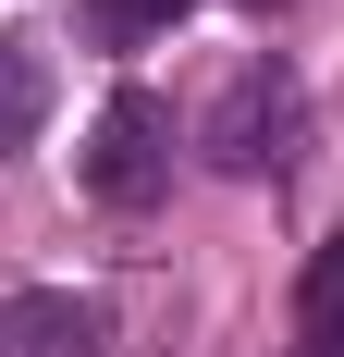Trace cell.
<instances>
[{"instance_id":"cell-5","label":"cell","mask_w":344,"mask_h":357,"mask_svg":"<svg viewBox=\"0 0 344 357\" xmlns=\"http://www.w3.org/2000/svg\"><path fill=\"white\" fill-rule=\"evenodd\" d=\"M308 357H344V234L320 247V271H308Z\"/></svg>"},{"instance_id":"cell-1","label":"cell","mask_w":344,"mask_h":357,"mask_svg":"<svg viewBox=\"0 0 344 357\" xmlns=\"http://www.w3.org/2000/svg\"><path fill=\"white\" fill-rule=\"evenodd\" d=\"M197 148H209L234 185H283V173H295V148H308V86H295L283 62H246L234 86L209 99Z\"/></svg>"},{"instance_id":"cell-4","label":"cell","mask_w":344,"mask_h":357,"mask_svg":"<svg viewBox=\"0 0 344 357\" xmlns=\"http://www.w3.org/2000/svg\"><path fill=\"white\" fill-rule=\"evenodd\" d=\"M49 123V62H37V37H13L0 25V160Z\"/></svg>"},{"instance_id":"cell-2","label":"cell","mask_w":344,"mask_h":357,"mask_svg":"<svg viewBox=\"0 0 344 357\" xmlns=\"http://www.w3.org/2000/svg\"><path fill=\"white\" fill-rule=\"evenodd\" d=\"M160 185H172V111L148 86H111L99 136H86V197L99 210H160Z\"/></svg>"},{"instance_id":"cell-6","label":"cell","mask_w":344,"mask_h":357,"mask_svg":"<svg viewBox=\"0 0 344 357\" xmlns=\"http://www.w3.org/2000/svg\"><path fill=\"white\" fill-rule=\"evenodd\" d=\"M86 13H99V25H111V37H160V25H172V13H185V0H86Z\"/></svg>"},{"instance_id":"cell-3","label":"cell","mask_w":344,"mask_h":357,"mask_svg":"<svg viewBox=\"0 0 344 357\" xmlns=\"http://www.w3.org/2000/svg\"><path fill=\"white\" fill-rule=\"evenodd\" d=\"M0 357H111V321L74 284H25V296H0Z\"/></svg>"}]
</instances>
